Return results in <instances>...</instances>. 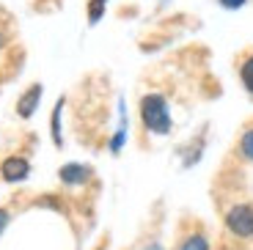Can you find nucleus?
<instances>
[{"instance_id": "4", "label": "nucleus", "mask_w": 253, "mask_h": 250, "mask_svg": "<svg viewBox=\"0 0 253 250\" xmlns=\"http://www.w3.org/2000/svg\"><path fill=\"white\" fill-rule=\"evenodd\" d=\"M39 99H42V85H31L25 91V94L19 96V102H17V113L22 116V119H31L33 113H36V107H39Z\"/></svg>"}, {"instance_id": "13", "label": "nucleus", "mask_w": 253, "mask_h": 250, "mask_svg": "<svg viewBox=\"0 0 253 250\" xmlns=\"http://www.w3.org/2000/svg\"><path fill=\"white\" fill-rule=\"evenodd\" d=\"M146 250H163V248H160V245H149Z\"/></svg>"}, {"instance_id": "9", "label": "nucleus", "mask_w": 253, "mask_h": 250, "mask_svg": "<svg viewBox=\"0 0 253 250\" xmlns=\"http://www.w3.org/2000/svg\"><path fill=\"white\" fill-rule=\"evenodd\" d=\"M240 77H242V85L253 94V55L245 58V63H242V69H240Z\"/></svg>"}, {"instance_id": "3", "label": "nucleus", "mask_w": 253, "mask_h": 250, "mask_svg": "<svg viewBox=\"0 0 253 250\" xmlns=\"http://www.w3.org/2000/svg\"><path fill=\"white\" fill-rule=\"evenodd\" d=\"M28 173H31V163H28L25 157H19V154L6 157L3 165H0V176H3L6 181H22V179H28Z\"/></svg>"}, {"instance_id": "11", "label": "nucleus", "mask_w": 253, "mask_h": 250, "mask_svg": "<svg viewBox=\"0 0 253 250\" xmlns=\"http://www.w3.org/2000/svg\"><path fill=\"white\" fill-rule=\"evenodd\" d=\"M248 0H220V6H226V8H240V6H245Z\"/></svg>"}, {"instance_id": "1", "label": "nucleus", "mask_w": 253, "mask_h": 250, "mask_svg": "<svg viewBox=\"0 0 253 250\" xmlns=\"http://www.w3.org/2000/svg\"><path fill=\"white\" fill-rule=\"evenodd\" d=\"M140 121L154 135H168L171 132V110L163 94H146L140 99Z\"/></svg>"}, {"instance_id": "2", "label": "nucleus", "mask_w": 253, "mask_h": 250, "mask_svg": "<svg viewBox=\"0 0 253 250\" xmlns=\"http://www.w3.org/2000/svg\"><path fill=\"white\" fill-rule=\"evenodd\" d=\"M228 231L237 237H253V207L251 204H237L226 212Z\"/></svg>"}, {"instance_id": "12", "label": "nucleus", "mask_w": 253, "mask_h": 250, "mask_svg": "<svg viewBox=\"0 0 253 250\" xmlns=\"http://www.w3.org/2000/svg\"><path fill=\"white\" fill-rule=\"evenodd\" d=\"M8 217H11V214H8L6 209H0V234L6 231V225H8Z\"/></svg>"}, {"instance_id": "8", "label": "nucleus", "mask_w": 253, "mask_h": 250, "mask_svg": "<svg viewBox=\"0 0 253 250\" xmlns=\"http://www.w3.org/2000/svg\"><path fill=\"white\" fill-rule=\"evenodd\" d=\"M240 154L245 157V160H253V126L242 132V138H240Z\"/></svg>"}, {"instance_id": "10", "label": "nucleus", "mask_w": 253, "mask_h": 250, "mask_svg": "<svg viewBox=\"0 0 253 250\" xmlns=\"http://www.w3.org/2000/svg\"><path fill=\"white\" fill-rule=\"evenodd\" d=\"M105 3H108V0H91V8H88V17H91V22H99L102 11H105Z\"/></svg>"}, {"instance_id": "7", "label": "nucleus", "mask_w": 253, "mask_h": 250, "mask_svg": "<svg viewBox=\"0 0 253 250\" xmlns=\"http://www.w3.org/2000/svg\"><path fill=\"white\" fill-rule=\"evenodd\" d=\"M61 110H63V99H58L55 110H52V140H55V146L63 143V138H61Z\"/></svg>"}, {"instance_id": "6", "label": "nucleus", "mask_w": 253, "mask_h": 250, "mask_svg": "<svg viewBox=\"0 0 253 250\" xmlns=\"http://www.w3.org/2000/svg\"><path fill=\"white\" fill-rule=\"evenodd\" d=\"M179 250H209V242H207V237H201V234H190V237L179 245Z\"/></svg>"}, {"instance_id": "5", "label": "nucleus", "mask_w": 253, "mask_h": 250, "mask_svg": "<svg viewBox=\"0 0 253 250\" xmlns=\"http://www.w3.org/2000/svg\"><path fill=\"white\" fill-rule=\"evenodd\" d=\"M91 179V168L88 165H77V163H69L61 168V181L66 184H83V181Z\"/></svg>"}]
</instances>
